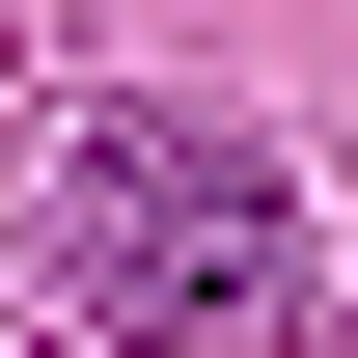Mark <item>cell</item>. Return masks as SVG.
<instances>
[{
	"label": "cell",
	"mask_w": 358,
	"mask_h": 358,
	"mask_svg": "<svg viewBox=\"0 0 358 358\" xmlns=\"http://www.w3.org/2000/svg\"><path fill=\"white\" fill-rule=\"evenodd\" d=\"M55 275H83L110 358H331L303 193H275L221 110H83L55 138Z\"/></svg>",
	"instance_id": "cell-1"
}]
</instances>
